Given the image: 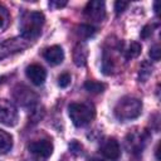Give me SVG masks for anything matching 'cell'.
I'll return each mask as SVG.
<instances>
[{"instance_id":"6da1fadb","label":"cell","mask_w":161,"mask_h":161,"mask_svg":"<svg viewBox=\"0 0 161 161\" xmlns=\"http://www.w3.org/2000/svg\"><path fill=\"white\" fill-rule=\"evenodd\" d=\"M45 18L40 11H25L19 23L20 36L26 40H34L42 34Z\"/></svg>"},{"instance_id":"7a4b0ae2","label":"cell","mask_w":161,"mask_h":161,"mask_svg":"<svg viewBox=\"0 0 161 161\" xmlns=\"http://www.w3.org/2000/svg\"><path fill=\"white\" fill-rule=\"evenodd\" d=\"M141 111H142V102L138 98L131 96L122 97L113 108L114 117L123 122L137 118L141 114Z\"/></svg>"},{"instance_id":"3957f363","label":"cell","mask_w":161,"mask_h":161,"mask_svg":"<svg viewBox=\"0 0 161 161\" xmlns=\"http://www.w3.org/2000/svg\"><path fill=\"white\" fill-rule=\"evenodd\" d=\"M68 113L74 126L83 127L94 118L96 109L91 102H75L69 104Z\"/></svg>"},{"instance_id":"277c9868","label":"cell","mask_w":161,"mask_h":161,"mask_svg":"<svg viewBox=\"0 0 161 161\" xmlns=\"http://www.w3.org/2000/svg\"><path fill=\"white\" fill-rule=\"evenodd\" d=\"M29 45H30V42L21 36H16V38H11V39H6L1 42L0 43V60L25 50Z\"/></svg>"},{"instance_id":"5b68a950","label":"cell","mask_w":161,"mask_h":161,"mask_svg":"<svg viewBox=\"0 0 161 161\" xmlns=\"http://www.w3.org/2000/svg\"><path fill=\"white\" fill-rule=\"evenodd\" d=\"M18 118H19V114H18L16 107L11 102L6 99H1L0 101V123L13 127L18 123Z\"/></svg>"},{"instance_id":"8992f818","label":"cell","mask_w":161,"mask_h":161,"mask_svg":"<svg viewBox=\"0 0 161 161\" xmlns=\"http://www.w3.org/2000/svg\"><path fill=\"white\" fill-rule=\"evenodd\" d=\"M84 16L93 21V23H101L106 18V5L101 0H93L89 1L84 8Z\"/></svg>"},{"instance_id":"52a82bcc","label":"cell","mask_w":161,"mask_h":161,"mask_svg":"<svg viewBox=\"0 0 161 161\" xmlns=\"http://www.w3.org/2000/svg\"><path fill=\"white\" fill-rule=\"evenodd\" d=\"M13 97L14 99L16 101V103H19L20 106L23 107H34V104L36 103V94L29 89L28 87L25 86H18L14 88V92H13Z\"/></svg>"},{"instance_id":"ba28073f","label":"cell","mask_w":161,"mask_h":161,"mask_svg":"<svg viewBox=\"0 0 161 161\" xmlns=\"http://www.w3.org/2000/svg\"><path fill=\"white\" fill-rule=\"evenodd\" d=\"M28 150L36 160H47L53 153V143L49 140H38L31 142Z\"/></svg>"},{"instance_id":"9c48e42d","label":"cell","mask_w":161,"mask_h":161,"mask_svg":"<svg viewBox=\"0 0 161 161\" xmlns=\"http://www.w3.org/2000/svg\"><path fill=\"white\" fill-rule=\"evenodd\" d=\"M147 135L143 133V132H133V133H130L128 137H127V141H126V145L130 150V152L132 153H140L142 152L145 145H146V141H147Z\"/></svg>"},{"instance_id":"30bf717a","label":"cell","mask_w":161,"mask_h":161,"mask_svg":"<svg viewBox=\"0 0 161 161\" xmlns=\"http://www.w3.org/2000/svg\"><path fill=\"white\" fill-rule=\"evenodd\" d=\"M102 155L108 160H117L121 156V148L114 138H107L101 145Z\"/></svg>"},{"instance_id":"8fae6325","label":"cell","mask_w":161,"mask_h":161,"mask_svg":"<svg viewBox=\"0 0 161 161\" xmlns=\"http://www.w3.org/2000/svg\"><path fill=\"white\" fill-rule=\"evenodd\" d=\"M25 73L26 77L30 79V82L35 86H42L47 78V72L39 64H30L29 67H26Z\"/></svg>"},{"instance_id":"7c38bea8","label":"cell","mask_w":161,"mask_h":161,"mask_svg":"<svg viewBox=\"0 0 161 161\" xmlns=\"http://www.w3.org/2000/svg\"><path fill=\"white\" fill-rule=\"evenodd\" d=\"M43 57L44 59L50 64V65H58L63 62L64 59V52L62 49V47L59 45H53L47 48L43 52Z\"/></svg>"},{"instance_id":"4fadbf2b","label":"cell","mask_w":161,"mask_h":161,"mask_svg":"<svg viewBox=\"0 0 161 161\" xmlns=\"http://www.w3.org/2000/svg\"><path fill=\"white\" fill-rule=\"evenodd\" d=\"M88 58V48L84 43H77L73 49V62L78 67H83L87 63Z\"/></svg>"},{"instance_id":"5bb4252c","label":"cell","mask_w":161,"mask_h":161,"mask_svg":"<svg viewBox=\"0 0 161 161\" xmlns=\"http://www.w3.org/2000/svg\"><path fill=\"white\" fill-rule=\"evenodd\" d=\"M13 147V137L0 128V155L8 153Z\"/></svg>"},{"instance_id":"9a60e30c","label":"cell","mask_w":161,"mask_h":161,"mask_svg":"<svg viewBox=\"0 0 161 161\" xmlns=\"http://www.w3.org/2000/svg\"><path fill=\"white\" fill-rule=\"evenodd\" d=\"M77 35L80 38V39H89V38H93L94 34H96V28L89 25V24H82L77 28L75 30Z\"/></svg>"},{"instance_id":"2e32d148","label":"cell","mask_w":161,"mask_h":161,"mask_svg":"<svg viewBox=\"0 0 161 161\" xmlns=\"http://www.w3.org/2000/svg\"><path fill=\"white\" fill-rule=\"evenodd\" d=\"M140 53H141V45L137 42H131L125 50V57L126 59H133L137 58Z\"/></svg>"},{"instance_id":"e0dca14e","label":"cell","mask_w":161,"mask_h":161,"mask_svg":"<svg viewBox=\"0 0 161 161\" xmlns=\"http://www.w3.org/2000/svg\"><path fill=\"white\" fill-rule=\"evenodd\" d=\"M152 65H151V63H148V62H142V64H141V67H140V72H138V79H140V82H146L147 79H148V77L152 74Z\"/></svg>"},{"instance_id":"ac0fdd59","label":"cell","mask_w":161,"mask_h":161,"mask_svg":"<svg viewBox=\"0 0 161 161\" xmlns=\"http://www.w3.org/2000/svg\"><path fill=\"white\" fill-rule=\"evenodd\" d=\"M84 88H86V91H88L89 93H94V94H97V93H102V92L104 91L106 86H104L103 83H101V82L87 80V82L84 83Z\"/></svg>"},{"instance_id":"d6986e66","label":"cell","mask_w":161,"mask_h":161,"mask_svg":"<svg viewBox=\"0 0 161 161\" xmlns=\"http://www.w3.org/2000/svg\"><path fill=\"white\" fill-rule=\"evenodd\" d=\"M10 23V15L5 6L0 4V33H3Z\"/></svg>"},{"instance_id":"ffe728a7","label":"cell","mask_w":161,"mask_h":161,"mask_svg":"<svg viewBox=\"0 0 161 161\" xmlns=\"http://www.w3.org/2000/svg\"><path fill=\"white\" fill-rule=\"evenodd\" d=\"M70 84V75L68 73H62L59 77H58V86L60 88H65Z\"/></svg>"},{"instance_id":"44dd1931","label":"cell","mask_w":161,"mask_h":161,"mask_svg":"<svg viewBox=\"0 0 161 161\" xmlns=\"http://www.w3.org/2000/svg\"><path fill=\"white\" fill-rule=\"evenodd\" d=\"M160 53H161V50H160V45H158V44L152 45V47L150 48V52H148L151 59L155 60V62H158V60H160Z\"/></svg>"},{"instance_id":"7402d4cb","label":"cell","mask_w":161,"mask_h":161,"mask_svg":"<svg viewBox=\"0 0 161 161\" xmlns=\"http://www.w3.org/2000/svg\"><path fill=\"white\" fill-rule=\"evenodd\" d=\"M82 150H83L82 145H80L79 142H77L75 140H73V141L69 143V151H70L73 155H75V156L80 155V153H82Z\"/></svg>"},{"instance_id":"603a6c76","label":"cell","mask_w":161,"mask_h":161,"mask_svg":"<svg viewBox=\"0 0 161 161\" xmlns=\"http://www.w3.org/2000/svg\"><path fill=\"white\" fill-rule=\"evenodd\" d=\"M152 29H153L152 25H150V24H148V25H145L143 29L141 30V34H140L141 38H142V39H147L150 35H152Z\"/></svg>"},{"instance_id":"cb8c5ba5","label":"cell","mask_w":161,"mask_h":161,"mask_svg":"<svg viewBox=\"0 0 161 161\" xmlns=\"http://www.w3.org/2000/svg\"><path fill=\"white\" fill-rule=\"evenodd\" d=\"M127 6H128V3H125V1H116V3H114L116 14H121Z\"/></svg>"},{"instance_id":"d4e9b609","label":"cell","mask_w":161,"mask_h":161,"mask_svg":"<svg viewBox=\"0 0 161 161\" xmlns=\"http://www.w3.org/2000/svg\"><path fill=\"white\" fill-rule=\"evenodd\" d=\"M65 5H67V1H50L49 3V6L53 9H60Z\"/></svg>"},{"instance_id":"484cf974","label":"cell","mask_w":161,"mask_h":161,"mask_svg":"<svg viewBox=\"0 0 161 161\" xmlns=\"http://www.w3.org/2000/svg\"><path fill=\"white\" fill-rule=\"evenodd\" d=\"M158 147H160V143H157V146H156V158H157V160H160V156H158Z\"/></svg>"},{"instance_id":"4316f807","label":"cell","mask_w":161,"mask_h":161,"mask_svg":"<svg viewBox=\"0 0 161 161\" xmlns=\"http://www.w3.org/2000/svg\"><path fill=\"white\" fill-rule=\"evenodd\" d=\"M88 161H103L102 158H98V157H92V158H89Z\"/></svg>"}]
</instances>
